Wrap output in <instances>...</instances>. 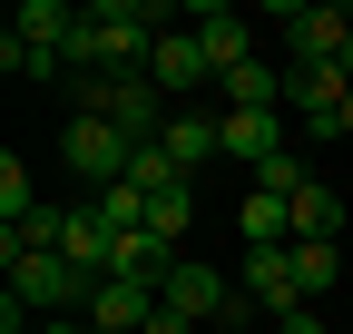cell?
<instances>
[{
    "label": "cell",
    "mask_w": 353,
    "mask_h": 334,
    "mask_svg": "<svg viewBox=\"0 0 353 334\" xmlns=\"http://www.w3.org/2000/svg\"><path fill=\"white\" fill-rule=\"evenodd\" d=\"M157 30H167L157 0H79V39L59 50L69 59V89L79 79H108V69H148Z\"/></svg>",
    "instance_id": "obj_1"
},
{
    "label": "cell",
    "mask_w": 353,
    "mask_h": 334,
    "mask_svg": "<svg viewBox=\"0 0 353 334\" xmlns=\"http://www.w3.org/2000/svg\"><path fill=\"white\" fill-rule=\"evenodd\" d=\"M0 275H10V295L50 324V315H88V295H99V275H79L69 256H50V246H20L0 236Z\"/></svg>",
    "instance_id": "obj_2"
},
{
    "label": "cell",
    "mask_w": 353,
    "mask_h": 334,
    "mask_svg": "<svg viewBox=\"0 0 353 334\" xmlns=\"http://www.w3.org/2000/svg\"><path fill=\"white\" fill-rule=\"evenodd\" d=\"M79 108H88V118H108V128H118L128 148H157V138H167V118H176V108L157 99V79H148V69H108V79H79Z\"/></svg>",
    "instance_id": "obj_3"
},
{
    "label": "cell",
    "mask_w": 353,
    "mask_h": 334,
    "mask_svg": "<svg viewBox=\"0 0 353 334\" xmlns=\"http://www.w3.org/2000/svg\"><path fill=\"white\" fill-rule=\"evenodd\" d=\"M157 305H167V315H187L196 334H206V324H226V334H245V324H255V305H245V285H236L226 266H196V256H176V266H167V285H157Z\"/></svg>",
    "instance_id": "obj_4"
},
{
    "label": "cell",
    "mask_w": 353,
    "mask_h": 334,
    "mask_svg": "<svg viewBox=\"0 0 353 334\" xmlns=\"http://www.w3.org/2000/svg\"><path fill=\"white\" fill-rule=\"evenodd\" d=\"M265 30H285V69H314V59H343V39H353V10L334 0H275L265 10Z\"/></svg>",
    "instance_id": "obj_5"
},
{
    "label": "cell",
    "mask_w": 353,
    "mask_h": 334,
    "mask_svg": "<svg viewBox=\"0 0 353 334\" xmlns=\"http://www.w3.org/2000/svg\"><path fill=\"white\" fill-rule=\"evenodd\" d=\"M148 79H157V99H167V108H187L196 89H216V59H206V39H196L187 20H167V30H157V50H148Z\"/></svg>",
    "instance_id": "obj_6"
},
{
    "label": "cell",
    "mask_w": 353,
    "mask_h": 334,
    "mask_svg": "<svg viewBox=\"0 0 353 334\" xmlns=\"http://www.w3.org/2000/svg\"><path fill=\"white\" fill-rule=\"evenodd\" d=\"M285 108H294V118H304L314 138H343V108H353V79H343V59L285 69Z\"/></svg>",
    "instance_id": "obj_7"
},
{
    "label": "cell",
    "mask_w": 353,
    "mask_h": 334,
    "mask_svg": "<svg viewBox=\"0 0 353 334\" xmlns=\"http://www.w3.org/2000/svg\"><path fill=\"white\" fill-rule=\"evenodd\" d=\"M59 157H69V177H88V187H118L138 148H128V138L108 128V118H88V108H79L69 128H59Z\"/></svg>",
    "instance_id": "obj_8"
},
{
    "label": "cell",
    "mask_w": 353,
    "mask_h": 334,
    "mask_svg": "<svg viewBox=\"0 0 353 334\" xmlns=\"http://www.w3.org/2000/svg\"><path fill=\"white\" fill-rule=\"evenodd\" d=\"M245 305L255 315H304V285H294V246H245Z\"/></svg>",
    "instance_id": "obj_9"
},
{
    "label": "cell",
    "mask_w": 353,
    "mask_h": 334,
    "mask_svg": "<svg viewBox=\"0 0 353 334\" xmlns=\"http://www.w3.org/2000/svg\"><path fill=\"white\" fill-rule=\"evenodd\" d=\"M187 30L206 39V59H216V79H236V69L255 59V20H245V10H226V0H196V10H187Z\"/></svg>",
    "instance_id": "obj_10"
},
{
    "label": "cell",
    "mask_w": 353,
    "mask_h": 334,
    "mask_svg": "<svg viewBox=\"0 0 353 334\" xmlns=\"http://www.w3.org/2000/svg\"><path fill=\"white\" fill-rule=\"evenodd\" d=\"M216 118H226V157L245 167V177L285 157V108H216Z\"/></svg>",
    "instance_id": "obj_11"
},
{
    "label": "cell",
    "mask_w": 353,
    "mask_h": 334,
    "mask_svg": "<svg viewBox=\"0 0 353 334\" xmlns=\"http://www.w3.org/2000/svg\"><path fill=\"white\" fill-rule=\"evenodd\" d=\"M88 324H99V334H148V324H157V285L99 275V295H88Z\"/></svg>",
    "instance_id": "obj_12"
},
{
    "label": "cell",
    "mask_w": 353,
    "mask_h": 334,
    "mask_svg": "<svg viewBox=\"0 0 353 334\" xmlns=\"http://www.w3.org/2000/svg\"><path fill=\"white\" fill-rule=\"evenodd\" d=\"M157 148L176 157V177H196V167H206V157H226V118H216V108H176Z\"/></svg>",
    "instance_id": "obj_13"
},
{
    "label": "cell",
    "mask_w": 353,
    "mask_h": 334,
    "mask_svg": "<svg viewBox=\"0 0 353 334\" xmlns=\"http://www.w3.org/2000/svg\"><path fill=\"white\" fill-rule=\"evenodd\" d=\"M108 246H118V226L99 217V197H88V206H59V256L79 275H108Z\"/></svg>",
    "instance_id": "obj_14"
},
{
    "label": "cell",
    "mask_w": 353,
    "mask_h": 334,
    "mask_svg": "<svg viewBox=\"0 0 353 334\" xmlns=\"http://www.w3.org/2000/svg\"><path fill=\"white\" fill-rule=\"evenodd\" d=\"M10 39H20V50H69V39H79V0H20Z\"/></svg>",
    "instance_id": "obj_15"
},
{
    "label": "cell",
    "mask_w": 353,
    "mask_h": 334,
    "mask_svg": "<svg viewBox=\"0 0 353 334\" xmlns=\"http://www.w3.org/2000/svg\"><path fill=\"white\" fill-rule=\"evenodd\" d=\"M334 275H343V236H304V246H294V285H304V305H324Z\"/></svg>",
    "instance_id": "obj_16"
},
{
    "label": "cell",
    "mask_w": 353,
    "mask_h": 334,
    "mask_svg": "<svg viewBox=\"0 0 353 334\" xmlns=\"http://www.w3.org/2000/svg\"><path fill=\"white\" fill-rule=\"evenodd\" d=\"M216 99L226 108H285V69L275 59H245L236 79H216Z\"/></svg>",
    "instance_id": "obj_17"
},
{
    "label": "cell",
    "mask_w": 353,
    "mask_h": 334,
    "mask_svg": "<svg viewBox=\"0 0 353 334\" xmlns=\"http://www.w3.org/2000/svg\"><path fill=\"white\" fill-rule=\"evenodd\" d=\"M236 226H245V246H294V206H285V197H265V187H245Z\"/></svg>",
    "instance_id": "obj_18"
},
{
    "label": "cell",
    "mask_w": 353,
    "mask_h": 334,
    "mask_svg": "<svg viewBox=\"0 0 353 334\" xmlns=\"http://www.w3.org/2000/svg\"><path fill=\"white\" fill-rule=\"evenodd\" d=\"M304 236H343V197H334L324 177L294 187V246H304Z\"/></svg>",
    "instance_id": "obj_19"
},
{
    "label": "cell",
    "mask_w": 353,
    "mask_h": 334,
    "mask_svg": "<svg viewBox=\"0 0 353 334\" xmlns=\"http://www.w3.org/2000/svg\"><path fill=\"white\" fill-rule=\"evenodd\" d=\"M187 226H196V197H187V187H167V197L148 206V236H157V246H176V256H187Z\"/></svg>",
    "instance_id": "obj_20"
},
{
    "label": "cell",
    "mask_w": 353,
    "mask_h": 334,
    "mask_svg": "<svg viewBox=\"0 0 353 334\" xmlns=\"http://www.w3.org/2000/svg\"><path fill=\"white\" fill-rule=\"evenodd\" d=\"M39 206V187H30V167H20V148H0V226H20Z\"/></svg>",
    "instance_id": "obj_21"
},
{
    "label": "cell",
    "mask_w": 353,
    "mask_h": 334,
    "mask_svg": "<svg viewBox=\"0 0 353 334\" xmlns=\"http://www.w3.org/2000/svg\"><path fill=\"white\" fill-rule=\"evenodd\" d=\"M275 334H334V324H324V315H314V305H304V315H285V324H275Z\"/></svg>",
    "instance_id": "obj_22"
},
{
    "label": "cell",
    "mask_w": 353,
    "mask_h": 334,
    "mask_svg": "<svg viewBox=\"0 0 353 334\" xmlns=\"http://www.w3.org/2000/svg\"><path fill=\"white\" fill-rule=\"evenodd\" d=\"M39 334H99V324H88V315H50V324H39Z\"/></svg>",
    "instance_id": "obj_23"
},
{
    "label": "cell",
    "mask_w": 353,
    "mask_h": 334,
    "mask_svg": "<svg viewBox=\"0 0 353 334\" xmlns=\"http://www.w3.org/2000/svg\"><path fill=\"white\" fill-rule=\"evenodd\" d=\"M148 334H196V324H187V315H167V305H157V324H148Z\"/></svg>",
    "instance_id": "obj_24"
},
{
    "label": "cell",
    "mask_w": 353,
    "mask_h": 334,
    "mask_svg": "<svg viewBox=\"0 0 353 334\" xmlns=\"http://www.w3.org/2000/svg\"><path fill=\"white\" fill-rule=\"evenodd\" d=\"M343 138H353V108H343Z\"/></svg>",
    "instance_id": "obj_25"
}]
</instances>
